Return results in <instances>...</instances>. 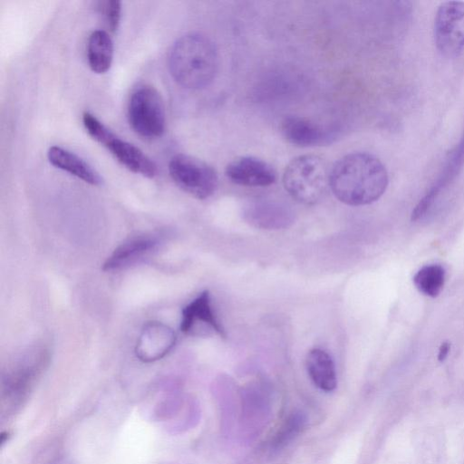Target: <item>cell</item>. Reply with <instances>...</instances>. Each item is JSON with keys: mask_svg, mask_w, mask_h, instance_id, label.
Returning <instances> with one entry per match:
<instances>
[{"mask_svg": "<svg viewBox=\"0 0 464 464\" xmlns=\"http://www.w3.org/2000/svg\"><path fill=\"white\" fill-rule=\"evenodd\" d=\"M388 182L384 165L367 152L343 156L333 166L329 176V185L336 198L350 206L376 201L385 192Z\"/></svg>", "mask_w": 464, "mask_h": 464, "instance_id": "obj_1", "label": "cell"}, {"mask_svg": "<svg viewBox=\"0 0 464 464\" xmlns=\"http://www.w3.org/2000/svg\"><path fill=\"white\" fill-rule=\"evenodd\" d=\"M172 78L182 87L198 90L209 85L218 69V53L207 36L190 33L179 38L169 55Z\"/></svg>", "mask_w": 464, "mask_h": 464, "instance_id": "obj_2", "label": "cell"}, {"mask_svg": "<svg viewBox=\"0 0 464 464\" xmlns=\"http://www.w3.org/2000/svg\"><path fill=\"white\" fill-rule=\"evenodd\" d=\"M330 172L319 156L307 154L293 159L285 167L283 184L296 201L314 205L325 196Z\"/></svg>", "mask_w": 464, "mask_h": 464, "instance_id": "obj_3", "label": "cell"}, {"mask_svg": "<svg viewBox=\"0 0 464 464\" xmlns=\"http://www.w3.org/2000/svg\"><path fill=\"white\" fill-rule=\"evenodd\" d=\"M82 122L88 134L105 147L126 169L147 178H153L157 174V166L150 157L133 144L115 135L93 114L83 112Z\"/></svg>", "mask_w": 464, "mask_h": 464, "instance_id": "obj_4", "label": "cell"}, {"mask_svg": "<svg viewBox=\"0 0 464 464\" xmlns=\"http://www.w3.org/2000/svg\"><path fill=\"white\" fill-rule=\"evenodd\" d=\"M50 353L39 346L29 351L2 375V396L6 406L20 405L47 366Z\"/></svg>", "mask_w": 464, "mask_h": 464, "instance_id": "obj_5", "label": "cell"}, {"mask_svg": "<svg viewBox=\"0 0 464 464\" xmlns=\"http://www.w3.org/2000/svg\"><path fill=\"white\" fill-rule=\"evenodd\" d=\"M128 120L132 130L147 139L160 137L166 125L163 100L150 85H142L131 94L128 104Z\"/></svg>", "mask_w": 464, "mask_h": 464, "instance_id": "obj_6", "label": "cell"}, {"mask_svg": "<svg viewBox=\"0 0 464 464\" xmlns=\"http://www.w3.org/2000/svg\"><path fill=\"white\" fill-rule=\"evenodd\" d=\"M169 171L176 185L196 198H208L218 188L216 170L195 157L187 154L175 155L169 161Z\"/></svg>", "mask_w": 464, "mask_h": 464, "instance_id": "obj_7", "label": "cell"}, {"mask_svg": "<svg viewBox=\"0 0 464 464\" xmlns=\"http://www.w3.org/2000/svg\"><path fill=\"white\" fill-rule=\"evenodd\" d=\"M434 39L439 52L447 57L464 50V2L442 3L434 19Z\"/></svg>", "mask_w": 464, "mask_h": 464, "instance_id": "obj_8", "label": "cell"}, {"mask_svg": "<svg viewBox=\"0 0 464 464\" xmlns=\"http://www.w3.org/2000/svg\"><path fill=\"white\" fill-rule=\"evenodd\" d=\"M243 218L254 227L267 230L285 229L295 222V215L290 207L271 199L249 202L243 208Z\"/></svg>", "mask_w": 464, "mask_h": 464, "instance_id": "obj_9", "label": "cell"}, {"mask_svg": "<svg viewBox=\"0 0 464 464\" xmlns=\"http://www.w3.org/2000/svg\"><path fill=\"white\" fill-rule=\"evenodd\" d=\"M176 341V334L169 326L160 322H150L144 325L137 340L135 353L143 362H154L168 354Z\"/></svg>", "mask_w": 464, "mask_h": 464, "instance_id": "obj_10", "label": "cell"}, {"mask_svg": "<svg viewBox=\"0 0 464 464\" xmlns=\"http://www.w3.org/2000/svg\"><path fill=\"white\" fill-rule=\"evenodd\" d=\"M226 176L233 183L245 187H266L275 183V169L255 157H240L227 164Z\"/></svg>", "mask_w": 464, "mask_h": 464, "instance_id": "obj_11", "label": "cell"}, {"mask_svg": "<svg viewBox=\"0 0 464 464\" xmlns=\"http://www.w3.org/2000/svg\"><path fill=\"white\" fill-rule=\"evenodd\" d=\"M464 165V131L459 142L449 153L443 169L425 196L419 201L411 214V220L421 218L431 208L440 192L458 176Z\"/></svg>", "mask_w": 464, "mask_h": 464, "instance_id": "obj_12", "label": "cell"}, {"mask_svg": "<svg viewBox=\"0 0 464 464\" xmlns=\"http://www.w3.org/2000/svg\"><path fill=\"white\" fill-rule=\"evenodd\" d=\"M201 327H208L219 336H226L225 331L214 313L210 294L208 290L201 292L181 312L179 328L182 333L195 334Z\"/></svg>", "mask_w": 464, "mask_h": 464, "instance_id": "obj_13", "label": "cell"}, {"mask_svg": "<svg viewBox=\"0 0 464 464\" xmlns=\"http://www.w3.org/2000/svg\"><path fill=\"white\" fill-rule=\"evenodd\" d=\"M158 237L151 235L134 236L119 245L103 263L104 271H114L127 267L153 251L159 245Z\"/></svg>", "mask_w": 464, "mask_h": 464, "instance_id": "obj_14", "label": "cell"}, {"mask_svg": "<svg viewBox=\"0 0 464 464\" xmlns=\"http://www.w3.org/2000/svg\"><path fill=\"white\" fill-rule=\"evenodd\" d=\"M281 131L291 144L310 147L329 140L328 133L317 123L300 116H287L281 122Z\"/></svg>", "mask_w": 464, "mask_h": 464, "instance_id": "obj_15", "label": "cell"}, {"mask_svg": "<svg viewBox=\"0 0 464 464\" xmlns=\"http://www.w3.org/2000/svg\"><path fill=\"white\" fill-rule=\"evenodd\" d=\"M49 162L57 169L70 173L82 181L98 186L102 179L99 173L75 153L59 146H52L47 151Z\"/></svg>", "mask_w": 464, "mask_h": 464, "instance_id": "obj_16", "label": "cell"}, {"mask_svg": "<svg viewBox=\"0 0 464 464\" xmlns=\"http://www.w3.org/2000/svg\"><path fill=\"white\" fill-rule=\"evenodd\" d=\"M306 370L312 382L320 390L332 392L335 389V366L327 352L319 348L312 349L306 357Z\"/></svg>", "mask_w": 464, "mask_h": 464, "instance_id": "obj_17", "label": "cell"}, {"mask_svg": "<svg viewBox=\"0 0 464 464\" xmlns=\"http://www.w3.org/2000/svg\"><path fill=\"white\" fill-rule=\"evenodd\" d=\"M113 59V43L110 34L103 30L93 31L88 39L87 60L91 70L105 73Z\"/></svg>", "mask_w": 464, "mask_h": 464, "instance_id": "obj_18", "label": "cell"}, {"mask_svg": "<svg viewBox=\"0 0 464 464\" xmlns=\"http://www.w3.org/2000/svg\"><path fill=\"white\" fill-rule=\"evenodd\" d=\"M445 276V269L440 265H427L414 275L413 283L423 295L436 297L444 285Z\"/></svg>", "mask_w": 464, "mask_h": 464, "instance_id": "obj_19", "label": "cell"}, {"mask_svg": "<svg viewBox=\"0 0 464 464\" xmlns=\"http://www.w3.org/2000/svg\"><path fill=\"white\" fill-rule=\"evenodd\" d=\"M304 425V416L300 413L291 415L278 430L273 440L275 448H281L295 438Z\"/></svg>", "mask_w": 464, "mask_h": 464, "instance_id": "obj_20", "label": "cell"}, {"mask_svg": "<svg viewBox=\"0 0 464 464\" xmlns=\"http://www.w3.org/2000/svg\"><path fill=\"white\" fill-rule=\"evenodd\" d=\"M99 4V9L108 29L114 33L118 29L121 21V3L116 0H110L100 2Z\"/></svg>", "mask_w": 464, "mask_h": 464, "instance_id": "obj_21", "label": "cell"}, {"mask_svg": "<svg viewBox=\"0 0 464 464\" xmlns=\"http://www.w3.org/2000/svg\"><path fill=\"white\" fill-rule=\"evenodd\" d=\"M450 345L449 343H443L440 345V350H439V354H438L439 361L441 362L447 357V355L450 352Z\"/></svg>", "mask_w": 464, "mask_h": 464, "instance_id": "obj_22", "label": "cell"}]
</instances>
